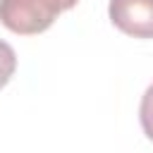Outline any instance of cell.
Here are the masks:
<instances>
[{"label":"cell","mask_w":153,"mask_h":153,"mask_svg":"<svg viewBox=\"0 0 153 153\" xmlns=\"http://www.w3.org/2000/svg\"><path fill=\"white\" fill-rule=\"evenodd\" d=\"M14 69H17V55H14V48L0 38V88L12 79Z\"/></svg>","instance_id":"3957f363"},{"label":"cell","mask_w":153,"mask_h":153,"mask_svg":"<svg viewBox=\"0 0 153 153\" xmlns=\"http://www.w3.org/2000/svg\"><path fill=\"white\" fill-rule=\"evenodd\" d=\"M79 0H0V22L5 29L31 36L45 31L60 12L72 10Z\"/></svg>","instance_id":"6da1fadb"},{"label":"cell","mask_w":153,"mask_h":153,"mask_svg":"<svg viewBox=\"0 0 153 153\" xmlns=\"http://www.w3.org/2000/svg\"><path fill=\"white\" fill-rule=\"evenodd\" d=\"M108 14L122 33L153 38V0H110Z\"/></svg>","instance_id":"7a4b0ae2"},{"label":"cell","mask_w":153,"mask_h":153,"mask_svg":"<svg viewBox=\"0 0 153 153\" xmlns=\"http://www.w3.org/2000/svg\"><path fill=\"white\" fill-rule=\"evenodd\" d=\"M139 120L143 127V134L153 141V84L143 91L141 96V105H139Z\"/></svg>","instance_id":"277c9868"}]
</instances>
